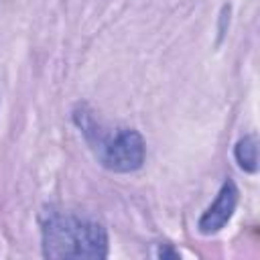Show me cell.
<instances>
[{"label":"cell","instance_id":"obj_1","mask_svg":"<svg viewBox=\"0 0 260 260\" xmlns=\"http://www.w3.org/2000/svg\"><path fill=\"white\" fill-rule=\"evenodd\" d=\"M71 120L104 169L112 173H134L144 165L146 142L136 128L108 126L100 122L85 104L73 108Z\"/></svg>","mask_w":260,"mask_h":260},{"label":"cell","instance_id":"obj_2","mask_svg":"<svg viewBox=\"0 0 260 260\" xmlns=\"http://www.w3.org/2000/svg\"><path fill=\"white\" fill-rule=\"evenodd\" d=\"M43 256L51 260H104L108 256V232L89 217L51 211L41 228Z\"/></svg>","mask_w":260,"mask_h":260},{"label":"cell","instance_id":"obj_3","mask_svg":"<svg viewBox=\"0 0 260 260\" xmlns=\"http://www.w3.org/2000/svg\"><path fill=\"white\" fill-rule=\"evenodd\" d=\"M238 187L234 183V179H225L217 191L215 201L201 213L199 221H197V230L203 236H213L217 232H221L225 228V223L232 219L236 205H238Z\"/></svg>","mask_w":260,"mask_h":260},{"label":"cell","instance_id":"obj_4","mask_svg":"<svg viewBox=\"0 0 260 260\" xmlns=\"http://www.w3.org/2000/svg\"><path fill=\"white\" fill-rule=\"evenodd\" d=\"M234 158L244 173L254 175L258 171V140L254 134H246L236 142Z\"/></svg>","mask_w":260,"mask_h":260},{"label":"cell","instance_id":"obj_5","mask_svg":"<svg viewBox=\"0 0 260 260\" xmlns=\"http://www.w3.org/2000/svg\"><path fill=\"white\" fill-rule=\"evenodd\" d=\"M230 14H232V6L223 4L219 10V16H217V45L223 41L228 28H230Z\"/></svg>","mask_w":260,"mask_h":260},{"label":"cell","instance_id":"obj_6","mask_svg":"<svg viewBox=\"0 0 260 260\" xmlns=\"http://www.w3.org/2000/svg\"><path fill=\"white\" fill-rule=\"evenodd\" d=\"M154 256H156V258H181V252L175 250L171 244H158Z\"/></svg>","mask_w":260,"mask_h":260}]
</instances>
